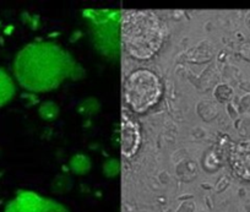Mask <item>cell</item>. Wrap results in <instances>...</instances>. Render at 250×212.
Masks as SVG:
<instances>
[{"mask_svg": "<svg viewBox=\"0 0 250 212\" xmlns=\"http://www.w3.org/2000/svg\"><path fill=\"white\" fill-rule=\"evenodd\" d=\"M119 170L120 165L119 162H118V160H114V158L108 160L107 162L104 163V166H103V173H104V175H107L108 178H113L115 177V175H118L119 174Z\"/></svg>", "mask_w": 250, "mask_h": 212, "instance_id": "30bf717a", "label": "cell"}, {"mask_svg": "<svg viewBox=\"0 0 250 212\" xmlns=\"http://www.w3.org/2000/svg\"><path fill=\"white\" fill-rule=\"evenodd\" d=\"M125 47L133 57L150 58L162 42V28L153 14L136 11L124 22Z\"/></svg>", "mask_w": 250, "mask_h": 212, "instance_id": "6da1fadb", "label": "cell"}, {"mask_svg": "<svg viewBox=\"0 0 250 212\" xmlns=\"http://www.w3.org/2000/svg\"><path fill=\"white\" fill-rule=\"evenodd\" d=\"M234 166L237 172L245 177H250V146L243 148V150H238L235 152Z\"/></svg>", "mask_w": 250, "mask_h": 212, "instance_id": "5b68a950", "label": "cell"}, {"mask_svg": "<svg viewBox=\"0 0 250 212\" xmlns=\"http://www.w3.org/2000/svg\"><path fill=\"white\" fill-rule=\"evenodd\" d=\"M91 166L92 165H91L90 157L86 155H83V153L74 155L70 158V162H69V167H70L71 172L78 175L87 174L91 170Z\"/></svg>", "mask_w": 250, "mask_h": 212, "instance_id": "8992f818", "label": "cell"}, {"mask_svg": "<svg viewBox=\"0 0 250 212\" xmlns=\"http://www.w3.org/2000/svg\"><path fill=\"white\" fill-rule=\"evenodd\" d=\"M162 93L161 81L152 71L139 69L128 76L124 85V97L136 113H144L158 102Z\"/></svg>", "mask_w": 250, "mask_h": 212, "instance_id": "7a4b0ae2", "label": "cell"}, {"mask_svg": "<svg viewBox=\"0 0 250 212\" xmlns=\"http://www.w3.org/2000/svg\"><path fill=\"white\" fill-rule=\"evenodd\" d=\"M71 188H73V180L66 174L57 175L50 184V189L55 194H65L70 191Z\"/></svg>", "mask_w": 250, "mask_h": 212, "instance_id": "52a82bcc", "label": "cell"}, {"mask_svg": "<svg viewBox=\"0 0 250 212\" xmlns=\"http://www.w3.org/2000/svg\"><path fill=\"white\" fill-rule=\"evenodd\" d=\"M100 108H101V105L100 102H98V100H96V98L93 97H90L81 101V103L78 107V110L79 113H81V114L83 115H95L97 114Z\"/></svg>", "mask_w": 250, "mask_h": 212, "instance_id": "9c48e42d", "label": "cell"}, {"mask_svg": "<svg viewBox=\"0 0 250 212\" xmlns=\"http://www.w3.org/2000/svg\"><path fill=\"white\" fill-rule=\"evenodd\" d=\"M140 143V134L133 120L124 118L122 122V152L126 157H130L138 150Z\"/></svg>", "mask_w": 250, "mask_h": 212, "instance_id": "3957f363", "label": "cell"}, {"mask_svg": "<svg viewBox=\"0 0 250 212\" xmlns=\"http://www.w3.org/2000/svg\"><path fill=\"white\" fill-rule=\"evenodd\" d=\"M59 106L57 103L52 102V101H47V102L42 103L38 108V114L45 122H53L59 117Z\"/></svg>", "mask_w": 250, "mask_h": 212, "instance_id": "ba28073f", "label": "cell"}, {"mask_svg": "<svg viewBox=\"0 0 250 212\" xmlns=\"http://www.w3.org/2000/svg\"><path fill=\"white\" fill-rule=\"evenodd\" d=\"M15 95V85L5 70L0 67V107L10 102Z\"/></svg>", "mask_w": 250, "mask_h": 212, "instance_id": "277c9868", "label": "cell"}]
</instances>
